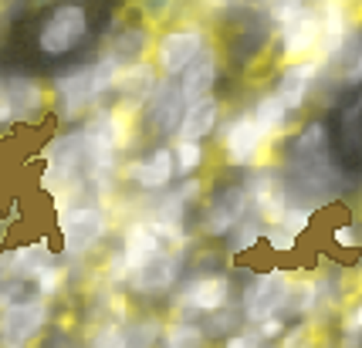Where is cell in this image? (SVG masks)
<instances>
[{"mask_svg": "<svg viewBox=\"0 0 362 348\" xmlns=\"http://www.w3.org/2000/svg\"><path fill=\"white\" fill-rule=\"evenodd\" d=\"M58 234L68 257H85L102 244V237L109 234V213L95 200V193L58 203Z\"/></svg>", "mask_w": 362, "mask_h": 348, "instance_id": "6da1fadb", "label": "cell"}, {"mask_svg": "<svg viewBox=\"0 0 362 348\" xmlns=\"http://www.w3.org/2000/svg\"><path fill=\"white\" fill-rule=\"evenodd\" d=\"M85 37H88V11L78 0H64V4H54L47 11V17L37 28L34 44L47 58H62V54H71Z\"/></svg>", "mask_w": 362, "mask_h": 348, "instance_id": "7a4b0ae2", "label": "cell"}, {"mask_svg": "<svg viewBox=\"0 0 362 348\" xmlns=\"http://www.w3.org/2000/svg\"><path fill=\"white\" fill-rule=\"evenodd\" d=\"M271 143H274V136H271L268 128L261 126L247 109L237 112L234 119H227V126H223V139H221L227 166H237V169L257 166L261 156L271 149Z\"/></svg>", "mask_w": 362, "mask_h": 348, "instance_id": "3957f363", "label": "cell"}, {"mask_svg": "<svg viewBox=\"0 0 362 348\" xmlns=\"http://www.w3.org/2000/svg\"><path fill=\"white\" fill-rule=\"evenodd\" d=\"M291 281L295 277H288L284 270H268V274L251 277L244 287V298H240V318L254 328L271 318H281L288 294H291Z\"/></svg>", "mask_w": 362, "mask_h": 348, "instance_id": "277c9868", "label": "cell"}, {"mask_svg": "<svg viewBox=\"0 0 362 348\" xmlns=\"http://www.w3.org/2000/svg\"><path fill=\"white\" fill-rule=\"evenodd\" d=\"M51 321L47 298H24L0 311V348H31Z\"/></svg>", "mask_w": 362, "mask_h": 348, "instance_id": "5b68a950", "label": "cell"}, {"mask_svg": "<svg viewBox=\"0 0 362 348\" xmlns=\"http://www.w3.org/2000/svg\"><path fill=\"white\" fill-rule=\"evenodd\" d=\"M204 203V183L200 179H183L173 193H166L156 206H153V213L146 217V220L156 227V234L163 237V244H170L173 251H180L183 244H187V206L189 203Z\"/></svg>", "mask_w": 362, "mask_h": 348, "instance_id": "8992f818", "label": "cell"}, {"mask_svg": "<svg viewBox=\"0 0 362 348\" xmlns=\"http://www.w3.org/2000/svg\"><path fill=\"white\" fill-rule=\"evenodd\" d=\"M210 44L204 24H180V28H170L156 37V68L163 71V78H180L189 64L197 61V54Z\"/></svg>", "mask_w": 362, "mask_h": 348, "instance_id": "52a82bcc", "label": "cell"}, {"mask_svg": "<svg viewBox=\"0 0 362 348\" xmlns=\"http://www.w3.org/2000/svg\"><path fill=\"white\" fill-rule=\"evenodd\" d=\"M51 109L58 122H78L88 109H95L92 98V64L64 68L51 81Z\"/></svg>", "mask_w": 362, "mask_h": 348, "instance_id": "ba28073f", "label": "cell"}, {"mask_svg": "<svg viewBox=\"0 0 362 348\" xmlns=\"http://www.w3.org/2000/svg\"><path fill=\"white\" fill-rule=\"evenodd\" d=\"M247 206L251 196L244 190V183H223L206 196V203H200L204 210V234L206 237H227L234 234L240 223L247 220Z\"/></svg>", "mask_w": 362, "mask_h": 348, "instance_id": "9c48e42d", "label": "cell"}, {"mask_svg": "<svg viewBox=\"0 0 362 348\" xmlns=\"http://www.w3.org/2000/svg\"><path fill=\"white\" fill-rule=\"evenodd\" d=\"M230 301V277L221 270H200L176 291L173 308L180 315H214Z\"/></svg>", "mask_w": 362, "mask_h": 348, "instance_id": "30bf717a", "label": "cell"}, {"mask_svg": "<svg viewBox=\"0 0 362 348\" xmlns=\"http://www.w3.org/2000/svg\"><path fill=\"white\" fill-rule=\"evenodd\" d=\"M183 112H187V102H183V88H180V78H159L156 92L146 105V126L156 136H180V122H183Z\"/></svg>", "mask_w": 362, "mask_h": 348, "instance_id": "8fae6325", "label": "cell"}, {"mask_svg": "<svg viewBox=\"0 0 362 348\" xmlns=\"http://www.w3.org/2000/svg\"><path fill=\"white\" fill-rule=\"evenodd\" d=\"M4 88H7V98H11L17 126L41 122L45 112L51 109V88H45V85L37 78H31V75H7V78H4Z\"/></svg>", "mask_w": 362, "mask_h": 348, "instance_id": "7c38bea8", "label": "cell"}, {"mask_svg": "<svg viewBox=\"0 0 362 348\" xmlns=\"http://www.w3.org/2000/svg\"><path fill=\"white\" fill-rule=\"evenodd\" d=\"M322 58H301V61H284L281 71H278V78H274V95L281 98L284 105L291 112H298L305 102H308V92H312V85H315L318 71H322Z\"/></svg>", "mask_w": 362, "mask_h": 348, "instance_id": "4fadbf2b", "label": "cell"}, {"mask_svg": "<svg viewBox=\"0 0 362 348\" xmlns=\"http://www.w3.org/2000/svg\"><path fill=\"white\" fill-rule=\"evenodd\" d=\"M166 251L163 237L156 234V227L149 220H129L122 227V244H119V257L126 264V277L132 270L146 268L149 260H156L159 253Z\"/></svg>", "mask_w": 362, "mask_h": 348, "instance_id": "5bb4252c", "label": "cell"}, {"mask_svg": "<svg viewBox=\"0 0 362 348\" xmlns=\"http://www.w3.org/2000/svg\"><path fill=\"white\" fill-rule=\"evenodd\" d=\"M318 48H322V14H318V7H308L291 28H284L278 34V54L284 61L315 58Z\"/></svg>", "mask_w": 362, "mask_h": 348, "instance_id": "9a60e30c", "label": "cell"}, {"mask_svg": "<svg viewBox=\"0 0 362 348\" xmlns=\"http://www.w3.org/2000/svg\"><path fill=\"white\" fill-rule=\"evenodd\" d=\"M156 71H159L156 61H149V58L129 64L126 71H122V78H119V85H115V105L122 112H129V115H136L139 109H146L159 85Z\"/></svg>", "mask_w": 362, "mask_h": 348, "instance_id": "2e32d148", "label": "cell"}, {"mask_svg": "<svg viewBox=\"0 0 362 348\" xmlns=\"http://www.w3.org/2000/svg\"><path fill=\"white\" fill-rule=\"evenodd\" d=\"M122 176H126L129 183H136L139 190H146V193L166 190V186L173 183V176H176L173 149H170V145H159V149H153V152L132 159Z\"/></svg>", "mask_w": 362, "mask_h": 348, "instance_id": "e0dca14e", "label": "cell"}, {"mask_svg": "<svg viewBox=\"0 0 362 348\" xmlns=\"http://www.w3.org/2000/svg\"><path fill=\"white\" fill-rule=\"evenodd\" d=\"M180 270H183L180 253H176V251H163L156 260H149L146 268L132 270V274L126 277V287L132 291V294H166V291L176 284Z\"/></svg>", "mask_w": 362, "mask_h": 348, "instance_id": "ac0fdd59", "label": "cell"}, {"mask_svg": "<svg viewBox=\"0 0 362 348\" xmlns=\"http://www.w3.org/2000/svg\"><path fill=\"white\" fill-rule=\"evenodd\" d=\"M217 78H221L217 48H214V44H206V48L197 54V61H193L187 71L180 75L183 102H187V105H193V102H200V98H210V95H214V85H217Z\"/></svg>", "mask_w": 362, "mask_h": 348, "instance_id": "d6986e66", "label": "cell"}, {"mask_svg": "<svg viewBox=\"0 0 362 348\" xmlns=\"http://www.w3.org/2000/svg\"><path fill=\"white\" fill-rule=\"evenodd\" d=\"M318 14H322V48L318 58H335L339 51L346 48L349 37V7L339 0H318Z\"/></svg>", "mask_w": 362, "mask_h": 348, "instance_id": "ffe728a7", "label": "cell"}, {"mask_svg": "<svg viewBox=\"0 0 362 348\" xmlns=\"http://www.w3.org/2000/svg\"><path fill=\"white\" fill-rule=\"evenodd\" d=\"M221 126V98L210 95V98H200L187 105L183 112V122H180V139L187 143H204L214 136V128Z\"/></svg>", "mask_w": 362, "mask_h": 348, "instance_id": "44dd1931", "label": "cell"}, {"mask_svg": "<svg viewBox=\"0 0 362 348\" xmlns=\"http://www.w3.org/2000/svg\"><path fill=\"white\" fill-rule=\"evenodd\" d=\"M325 149H329V128L325 122H308V126H301V132L295 136V145H291V159L298 162V166H308L312 169V162H322L325 159Z\"/></svg>", "mask_w": 362, "mask_h": 348, "instance_id": "7402d4cb", "label": "cell"}, {"mask_svg": "<svg viewBox=\"0 0 362 348\" xmlns=\"http://www.w3.org/2000/svg\"><path fill=\"white\" fill-rule=\"evenodd\" d=\"M247 112H251V115L257 119V122H261V126L268 128L271 136H281L284 128H288V122H291V115H295V112L288 109V105H284V102L274 95V92L261 95Z\"/></svg>", "mask_w": 362, "mask_h": 348, "instance_id": "603a6c76", "label": "cell"}, {"mask_svg": "<svg viewBox=\"0 0 362 348\" xmlns=\"http://www.w3.org/2000/svg\"><path fill=\"white\" fill-rule=\"evenodd\" d=\"M122 71H126V64L119 61L112 51H105L102 58H95L92 61V98H95V105L109 95V92H115V85H119V78H122Z\"/></svg>", "mask_w": 362, "mask_h": 348, "instance_id": "cb8c5ba5", "label": "cell"}, {"mask_svg": "<svg viewBox=\"0 0 362 348\" xmlns=\"http://www.w3.org/2000/svg\"><path fill=\"white\" fill-rule=\"evenodd\" d=\"M146 48H149V31H142V28H122V34L115 37L112 54L129 68V64H136V61H146V58H142Z\"/></svg>", "mask_w": 362, "mask_h": 348, "instance_id": "d4e9b609", "label": "cell"}, {"mask_svg": "<svg viewBox=\"0 0 362 348\" xmlns=\"http://www.w3.org/2000/svg\"><path fill=\"white\" fill-rule=\"evenodd\" d=\"M159 338H163V321L156 315L126 321V348H156Z\"/></svg>", "mask_w": 362, "mask_h": 348, "instance_id": "484cf974", "label": "cell"}, {"mask_svg": "<svg viewBox=\"0 0 362 348\" xmlns=\"http://www.w3.org/2000/svg\"><path fill=\"white\" fill-rule=\"evenodd\" d=\"M166 348H206V332L193 321H173L163 338Z\"/></svg>", "mask_w": 362, "mask_h": 348, "instance_id": "4316f807", "label": "cell"}, {"mask_svg": "<svg viewBox=\"0 0 362 348\" xmlns=\"http://www.w3.org/2000/svg\"><path fill=\"white\" fill-rule=\"evenodd\" d=\"M173 159H176V176L193 179V173L204 166L206 149H204V143H187V139H180V143L173 145Z\"/></svg>", "mask_w": 362, "mask_h": 348, "instance_id": "83f0119b", "label": "cell"}, {"mask_svg": "<svg viewBox=\"0 0 362 348\" xmlns=\"http://www.w3.org/2000/svg\"><path fill=\"white\" fill-rule=\"evenodd\" d=\"M308 7H312L308 0H271V4H268V17H271V28H274V34H281L284 28H291V24H295V20L308 11Z\"/></svg>", "mask_w": 362, "mask_h": 348, "instance_id": "f1b7e54d", "label": "cell"}, {"mask_svg": "<svg viewBox=\"0 0 362 348\" xmlns=\"http://www.w3.org/2000/svg\"><path fill=\"white\" fill-rule=\"evenodd\" d=\"M261 237H268V227H264V220H261V217H247V220H244L234 234H230L227 247H230V253H244V251H251Z\"/></svg>", "mask_w": 362, "mask_h": 348, "instance_id": "f546056e", "label": "cell"}, {"mask_svg": "<svg viewBox=\"0 0 362 348\" xmlns=\"http://www.w3.org/2000/svg\"><path fill=\"white\" fill-rule=\"evenodd\" d=\"M315 281H291V294H288V304H284V315H308L315 308Z\"/></svg>", "mask_w": 362, "mask_h": 348, "instance_id": "4dcf8cb0", "label": "cell"}, {"mask_svg": "<svg viewBox=\"0 0 362 348\" xmlns=\"http://www.w3.org/2000/svg\"><path fill=\"white\" fill-rule=\"evenodd\" d=\"M88 348H126V321L119 318H109L95 328Z\"/></svg>", "mask_w": 362, "mask_h": 348, "instance_id": "1f68e13d", "label": "cell"}, {"mask_svg": "<svg viewBox=\"0 0 362 348\" xmlns=\"http://www.w3.org/2000/svg\"><path fill=\"white\" fill-rule=\"evenodd\" d=\"M223 348H264V338L257 335V328L254 332H240V335H227Z\"/></svg>", "mask_w": 362, "mask_h": 348, "instance_id": "d6a6232c", "label": "cell"}, {"mask_svg": "<svg viewBox=\"0 0 362 348\" xmlns=\"http://www.w3.org/2000/svg\"><path fill=\"white\" fill-rule=\"evenodd\" d=\"M342 332L346 335H362V298L346 311V318H342Z\"/></svg>", "mask_w": 362, "mask_h": 348, "instance_id": "836d02e7", "label": "cell"}, {"mask_svg": "<svg viewBox=\"0 0 362 348\" xmlns=\"http://www.w3.org/2000/svg\"><path fill=\"white\" fill-rule=\"evenodd\" d=\"M14 109H11V98H7V88L0 81V128H14Z\"/></svg>", "mask_w": 362, "mask_h": 348, "instance_id": "e575fe53", "label": "cell"}, {"mask_svg": "<svg viewBox=\"0 0 362 348\" xmlns=\"http://www.w3.org/2000/svg\"><path fill=\"white\" fill-rule=\"evenodd\" d=\"M257 335H261L264 342H271V338L284 335V318H271V321H264V325H257Z\"/></svg>", "mask_w": 362, "mask_h": 348, "instance_id": "d590c367", "label": "cell"}, {"mask_svg": "<svg viewBox=\"0 0 362 348\" xmlns=\"http://www.w3.org/2000/svg\"><path fill=\"white\" fill-rule=\"evenodd\" d=\"M332 237H335V244H339V247H356V244H359V240H356V227H352V223H346V227H335V234H332Z\"/></svg>", "mask_w": 362, "mask_h": 348, "instance_id": "8d00e7d4", "label": "cell"}, {"mask_svg": "<svg viewBox=\"0 0 362 348\" xmlns=\"http://www.w3.org/2000/svg\"><path fill=\"white\" fill-rule=\"evenodd\" d=\"M346 81L349 85H362V51H359V58L352 61V68L346 71Z\"/></svg>", "mask_w": 362, "mask_h": 348, "instance_id": "74e56055", "label": "cell"}, {"mask_svg": "<svg viewBox=\"0 0 362 348\" xmlns=\"http://www.w3.org/2000/svg\"><path fill=\"white\" fill-rule=\"evenodd\" d=\"M291 342H295V338H291ZM291 342H288V345H284V342H281V345H278V348H295V345H291ZM264 348H268V345H264Z\"/></svg>", "mask_w": 362, "mask_h": 348, "instance_id": "f35d334b", "label": "cell"}, {"mask_svg": "<svg viewBox=\"0 0 362 348\" xmlns=\"http://www.w3.org/2000/svg\"><path fill=\"white\" fill-rule=\"evenodd\" d=\"M339 4H346V7H349V4H352V0H339Z\"/></svg>", "mask_w": 362, "mask_h": 348, "instance_id": "ab89813d", "label": "cell"}, {"mask_svg": "<svg viewBox=\"0 0 362 348\" xmlns=\"http://www.w3.org/2000/svg\"><path fill=\"white\" fill-rule=\"evenodd\" d=\"M37 4H51V0H37Z\"/></svg>", "mask_w": 362, "mask_h": 348, "instance_id": "60d3db41", "label": "cell"}, {"mask_svg": "<svg viewBox=\"0 0 362 348\" xmlns=\"http://www.w3.org/2000/svg\"><path fill=\"white\" fill-rule=\"evenodd\" d=\"M0 81H4V75H0Z\"/></svg>", "mask_w": 362, "mask_h": 348, "instance_id": "b9f144b4", "label": "cell"}]
</instances>
